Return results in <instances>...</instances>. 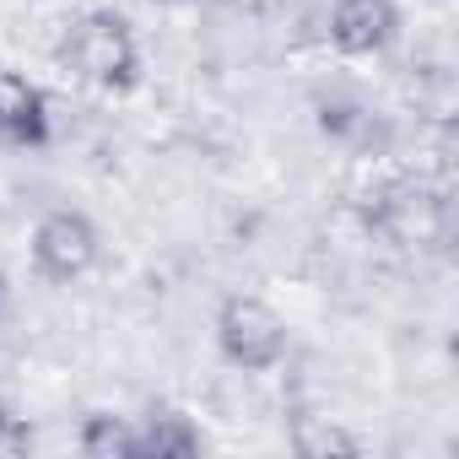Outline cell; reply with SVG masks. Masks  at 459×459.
Segmentation results:
<instances>
[{
  "label": "cell",
  "mask_w": 459,
  "mask_h": 459,
  "mask_svg": "<svg viewBox=\"0 0 459 459\" xmlns=\"http://www.w3.org/2000/svg\"><path fill=\"white\" fill-rule=\"evenodd\" d=\"M152 6H189V0H152Z\"/></svg>",
  "instance_id": "obj_10"
},
{
  "label": "cell",
  "mask_w": 459,
  "mask_h": 459,
  "mask_svg": "<svg viewBox=\"0 0 459 459\" xmlns=\"http://www.w3.org/2000/svg\"><path fill=\"white\" fill-rule=\"evenodd\" d=\"M55 119H49V98L39 82H28L22 71H0V141L6 146H49Z\"/></svg>",
  "instance_id": "obj_5"
},
{
  "label": "cell",
  "mask_w": 459,
  "mask_h": 459,
  "mask_svg": "<svg viewBox=\"0 0 459 459\" xmlns=\"http://www.w3.org/2000/svg\"><path fill=\"white\" fill-rule=\"evenodd\" d=\"M76 448L87 459H135V421L114 411H92L76 432Z\"/></svg>",
  "instance_id": "obj_7"
},
{
  "label": "cell",
  "mask_w": 459,
  "mask_h": 459,
  "mask_svg": "<svg viewBox=\"0 0 459 459\" xmlns=\"http://www.w3.org/2000/svg\"><path fill=\"white\" fill-rule=\"evenodd\" d=\"M216 351L244 368V373H271L281 357H287V319L265 303V298H249V292H233L221 308H216Z\"/></svg>",
  "instance_id": "obj_2"
},
{
  "label": "cell",
  "mask_w": 459,
  "mask_h": 459,
  "mask_svg": "<svg viewBox=\"0 0 459 459\" xmlns=\"http://www.w3.org/2000/svg\"><path fill=\"white\" fill-rule=\"evenodd\" d=\"M400 39V6L394 0H335L330 12V44L346 60L384 55Z\"/></svg>",
  "instance_id": "obj_4"
},
{
  "label": "cell",
  "mask_w": 459,
  "mask_h": 459,
  "mask_svg": "<svg viewBox=\"0 0 459 459\" xmlns=\"http://www.w3.org/2000/svg\"><path fill=\"white\" fill-rule=\"evenodd\" d=\"M200 448L205 437L184 411H146L135 421V459H189Z\"/></svg>",
  "instance_id": "obj_6"
},
{
  "label": "cell",
  "mask_w": 459,
  "mask_h": 459,
  "mask_svg": "<svg viewBox=\"0 0 459 459\" xmlns=\"http://www.w3.org/2000/svg\"><path fill=\"white\" fill-rule=\"evenodd\" d=\"M60 60L76 82L98 87V92H130L141 82V44H135V28L98 6V12H82L60 44Z\"/></svg>",
  "instance_id": "obj_1"
},
{
  "label": "cell",
  "mask_w": 459,
  "mask_h": 459,
  "mask_svg": "<svg viewBox=\"0 0 459 459\" xmlns=\"http://www.w3.org/2000/svg\"><path fill=\"white\" fill-rule=\"evenodd\" d=\"M28 448H33L28 421H22V416H12L6 405H0V459H6V454H28Z\"/></svg>",
  "instance_id": "obj_9"
},
{
  "label": "cell",
  "mask_w": 459,
  "mask_h": 459,
  "mask_svg": "<svg viewBox=\"0 0 459 459\" xmlns=\"http://www.w3.org/2000/svg\"><path fill=\"white\" fill-rule=\"evenodd\" d=\"M0 314H6V281H0Z\"/></svg>",
  "instance_id": "obj_11"
},
{
  "label": "cell",
  "mask_w": 459,
  "mask_h": 459,
  "mask_svg": "<svg viewBox=\"0 0 459 459\" xmlns=\"http://www.w3.org/2000/svg\"><path fill=\"white\" fill-rule=\"evenodd\" d=\"M292 443H298V454H357L362 448V437H351L341 427H308V421H298Z\"/></svg>",
  "instance_id": "obj_8"
},
{
  "label": "cell",
  "mask_w": 459,
  "mask_h": 459,
  "mask_svg": "<svg viewBox=\"0 0 459 459\" xmlns=\"http://www.w3.org/2000/svg\"><path fill=\"white\" fill-rule=\"evenodd\" d=\"M103 255V238H98V227L92 216L60 205V211H44L39 227H33V271L55 287H71L82 281Z\"/></svg>",
  "instance_id": "obj_3"
}]
</instances>
